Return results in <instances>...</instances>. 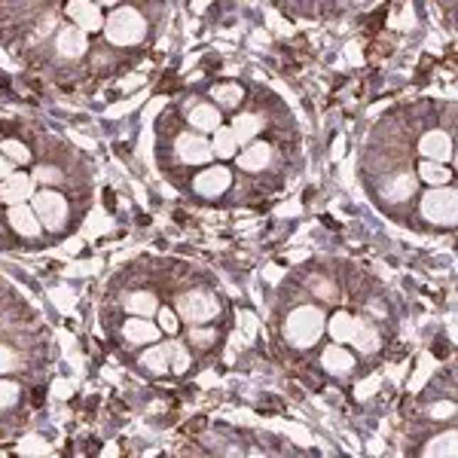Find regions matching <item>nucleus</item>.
<instances>
[{
    "label": "nucleus",
    "instance_id": "nucleus-1",
    "mask_svg": "<svg viewBox=\"0 0 458 458\" xmlns=\"http://www.w3.org/2000/svg\"><path fill=\"white\" fill-rule=\"evenodd\" d=\"M107 37L114 40V43H138L141 37H144V22H141V16L135 13V9H116L114 16H110L107 22Z\"/></svg>",
    "mask_w": 458,
    "mask_h": 458
},
{
    "label": "nucleus",
    "instance_id": "nucleus-2",
    "mask_svg": "<svg viewBox=\"0 0 458 458\" xmlns=\"http://www.w3.org/2000/svg\"><path fill=\"white\" fill-rule=\"evenodd\" d=\"M321 327H324L321 312H315V309H300V312L290 318L288 333H290V339L297 342V345H309L312 339H318V336H321Z\"/></svg>",
    "mask_w": 458,
    "mask_h": 458
},
{
    "label": "nucleus",
    "instance_id": "nucleus-3",
    "mask_svg": "<svg viewBox=\"0 0 458 458\" xmlns=\"http://www.w3.org/2000/svg\"><path fill=\"white\" fill-rule=\"evenodd\" d=\"M34 208H37V217L46 223V227H53V229H58L61 223H65V214H67V208H65V199L58 196V192H37L34 196Z\"/></svg>",
    "mask_w": 458,
    "mask_h": 458
},
{
    "label": "nucleus",
    "instance_id": "nucleus-4",
    "mask_svg": "<svg viewBox=\"0 0 458 458\" xmlns=\"http://www.w3.org/2000/svg\"><path fill=\"white\" fill-rule=\"evenodd\" d=\"M214 312H217V302H214L208 293H187V297L180 300V315L183 318H190L192 324L208 321Z\"/></svg>",
    "mask_w": 458,
    "mask_h": 458
},
{
    "label": "nucleus",
    "instance_id": "nucleus-5",
    "mask_svg": "<svg viewBox=\"0 0 458 458\" xmlns=\"http://www.w3.org/2000/svg\"><path fill=\"white\" fill-rule=\"evenodd\" d=\"M425 214L431 220H437V223H452V217H455V196L449 190L446 192H427L425 196Z\"/></svg>",
    "mask_w": 458,
    "mask_h": 458
},
{
    "label": "nucleus",
    "instance_id": "nucleus-6",
    "mask_svg": "<svg viewBox=\"0 0 458 458\" xmlns=\"http://www.w3.org/2000/svg\"><path fill=\"white\" fill-rule=\"evenodd\" d=\"M67 13L74 18V25H80L83 31H98L104 25L101 22V13H98V4H92V0H70Z\"/></svg>",
    "mask_w": 458,
    "mask_h": 458
},
{
    "label": "nucleus",
    "instance_id": "nucleus-7",
    "mask_svg": "<svg viewBox=\"0 0 458 458\" xmlns=\"http://www.w3.org/2000/svg\"><path fill=\"white\" fill-rule=\"evenodd\" d=\"M178 156L183 162H208L214 156V150L208 141H202L199 135H183L178 141Z\"/></svg>",
    "mask_w": 458,
    "mask_h": 458
},
{
    "label": "nucleus",
    "instance_id": "nucleus-8",
    "mask_svg": "<svg viewBox=\"0 0 458 458\" xmlns=\"http://www.w3.org/2000/svg\"><path fill=\"white\" fill-rule=\"evenodd\" d=\"M229 187V171L227 168H208L196 178V190L202 196H220Z\"/></svg>",
    "mask_w": 458,
    "mask_h": 458
},
{
    "label": "nucleus",
    "instance_id": "nucleus-9",
    "mask_svg": "<svg viewBox=\"0 0 458 458\" xmlns=\"http://www.w3.org/2000/svg\"><path fill=\"white\" fill-rule=\"evenodd\" d=\"M25 196H31V180L25 175H6L4 183H0V202L18 205Z\"/></svg>",
    "mask_w": 458,
    "mask_h": 458
},
{
    "label": "nucleus",
    "instance_id": "nucleus-10",
    "mask_svg": "<svg viewBox=\"0 0 458 458\" xmlns=\"http://www.w3.org/2000/svg\"><path fill=\"white\" fill-rule=\"evenodd\" d=\"M419 150L425 153L427 159H437V162L449 159V153H452V144H449V135H443V131H427V135L422 138V144H419Z\"/></svg>",
    "mask_w": 458,
    "mask_h": 458
},
{
    "label": "nucleus",
    "instance_id": "nucleus-11",
    "mask_svg": "<svg viewBox=\"0 0 458 458\" xmlns=\"http://www.w3.org/2000/svg\"><path fill=\"white\" fill-rule=\"evenodd\" d=\"M58 49H61V55H67V58L83 55V49H86V31L83 28H65L58 34Z\"/></svg>",
    "mask_w": 458,
    "mask_h": 458
},
{
    "label": "nucleus",
    "instance_id": "nucleus-12",
    "mask_svg": "<svg viewBox=\"0 0 458 458\" xmlns=\"http://www.w3.org/2000/svg\"><path fill=\"white\" fill-rule=\"evenodd\" d=\"M9 223H13V227L22 232V236H37V232H40V223L34 217V211L25 208L22 202H18V205H13V211H9Z\"/></svg>",
    "mask_w": 458,
    "mask_h": 458
},
{
    "label": "nucleus",
    "instance_id": "nucleus-13",
    "mask_svg": "<svg viewBox=\"0 0 458 458\" xmlns=\"http://www.w3.org/2000/svg\"><path fill=\"white\" fill-rule=\"evenodd\" d=\"M122 333H126L129 342H153V339L159 336V330L153 327V324H147L144 318H131V321H126Z\"/></svg>",
    "mask_w": 458,
    "mask_h": 458
},
{
    "label": "nucleus",
    "instance_id": "nucleus-14",
    "mask_svg": "<svg viewBox=\"0 0 458 458\" xmlns=\"http://www.w3.org/2000/svg\"><path fill=\"white\" fill-rule=\"evenodd\" d=\"M324 366L333 370V373H349L354 366V358L342 349V345H330V349L324 351Z\"/></svg>",
    "mask_w": 458,
    "mask_h": 458
},
{
    "label": "nucleus",
    "instance_id": "nucleus-15",
    "mask_svg": "<svg viewBox=\"0 0 458 458\" xmlns=\"http://www.w3.org/2000/svg\"><path fill=\"white\" fill-rule=\"evenodd\" d=\"M269 156H272V150H269V144H251L248 150L241 153V168H248V171H260L263 165L269 162Z\"/></svg>",
    "mask_w": 458,
    "mask_h": 458
},
{
    "label": "nucleus",
    "instance_id": "nucleus-16",
    "mask_svg": "<svg viewBox=\"0 0 458 458\" xmlns=\"http://www.w3.org/2000/svg\"><path fill=\"white\" fill-rule=\"evenodd\" d=\"M190 122H192V129H199V131H214V129H220V114L208 104H199L190 114Z\"/></svg>",
    "mask_w": 458,
    "mask_h": 458
},
{
    "label": "nucleus",
    "instance_id": "nucleus-17",
    "mask_svg": "<svg viewBox=\"0 0 458 458\" xmlns=\"http://www.w3.org/2000/svg\"><path fill=\"white\" fill-rule=\"evenodd\" d=\"M260 129H263V122H260L257 116H251V114L236 116V122H232V135H236L239 144H241V141H253Z\"/></svg>",
    "mask_w": 458,
    "mask_h": 458
},
{
    "label": "nucleus",
    "instance_id": "nucleus-18",
    "mask_svg": "<svg viewBox=\"0 0 458 458\" xmlns=\"http://www.w3.org/2000/svg\"><path fill=\"white\" fill-rule=\"evenodd\" d=\"M358 327H361V321H354L351 315H336V318L330 321V333L339 342H351L354 333H358Z\"/></svg>",
    "mask_w": 458,
    "mask_h": 458
},
{
    "label": "nucleus",
    "instance_id": "nucleus-19",
    "mask_svg": "<svg viewBox=\"0 0 458 458\" xmlns=\"http://www.w3.org/2000/svg\"><path fill=\"white\" fill-rule=\"evenodd\" d=\"M236 135H232V129H214V144L211 150L217 153V156L223 159H229V156H236Z\"/></svg>",
    "mask_w": 458,
    "mask_h": 458
},
{
    "label": "nucleus",
    "instance_id": "nucleus-20",
    "mask_svg": "<svg viewBox=\"0 0 458 458\" xmlns=\"http://www.w3.org/2000/svg\"><path fill=\"white\" fill-rule=\"evenodd\" d=\"M419 178L422 180H427V183H446L449 180V171H446V165L443 162H437V159H425L422 165H419Z\"/></svg>",
    "mask_w": 458,
    "mask_h": 458
},
{
    "label": "nucleus",
    "instance_id": "nucleus-21",
    "mask_svg": "<svg viewBox=\"0 0 458 458\" xmlns=\"http://www.w3.org/2000/svg\"><path fill=\"white\" fill-rule=\"evenodd\" d=\"M126 305H129V312L147 318V315L156 312V297H153V293H131V297L126 300Z\"/></svg>",
    "mask_w": 458,
    "mask_h": 458
},
{
    "label": "nucleus",
    "instance_id": "nucleus-22",
    "mask_svg": "<svg viewBox=\"0 0 458 458\" xmlns=\"http://www.w3.org/2000/svg\"><path fill=\"white\" fill-rule=\"evenodd\" d=\"M141 364H144L147 370H153V373H165V366H168V349H150V351H144Z\"/></svg>",
    "mask_w": 458,
    "mask_h": 458
},
{
    "label": "nucleus",
    "instance_id": "nucleus-23",
    "mask_svg": "<svg viewBox=\"0 0 458 458\" xmlns=\"http://www.w3.org/2000/svg\"><path fill=\"white\" fill-rule=\"evenodd\" d=\"M214 98H217L220 107H236L241 101V89L239 86H217L214 89Z\"/></svg>",
    "mask_w": 458,
    "mask_h": 458
},
{
    "label": "nucleus",
    "instance_id": "nucleus-24",
    "mask_svg": "<svg viewBox=\"0 0 458 458\" xmlns=\"http://www.w3.org/2000/svg\"><path fill=\"white\" fill-rule=\"evenodd\" d=\"M351 342H358V349H361V351H376V349H379V336H376L373 330H366L364 324L358 327V333H354V339H351Z\"/></svg>",
    "mask_w": 458,
    "mask_h": 458
},
{
    "label": "nucleus",
    "instance_id": "nucleus-25",
    "mask_svg": "<svg viewBox=\"0 0 458 458\" xmlns=\"http://www.w3.org/2000/svg\"><path fill=\"white\" fill-rule=\"evenodd\" d=\"M0 150H4L13 162H28L31 159V150L25 144H18V141H4V144H0Z\"/></svg>",
    "mask_w": 458,
    "mask_h": 458
},
{
    "label": "nucleus",
    "instance_id": "nucleus-26",
    "mask_svg": "<svg viewBox=\"0 0 458 458\" xmlns=\"http://www.w3.org/2000/svg\"><path fill=\"white\" fill-rule=\"evenodd\" d=\"M16 400H18V388H16V385L0 382V406H9V403H16Z\"/></svg>",
    "mask_w": 458,
    "mask_h": 458
},
{
    "label": "nucleus",
    "instance_id": "nucleus-27",
    "mask_svg": "<svg viewBox=\"0 0 458 458\" xmlns=\"http://www.w3.org/2000/svg\"><path fill=\"white\" fill-rule=\"evenodd\" d=\"M159 327L168 330V333H175V330H178V315L171 312V309H162V312H159Z\"/></svg>",
    "mask_w": 458,
    "mask_h": 458
},
{
    "label": "nucleus",
    "instance_id": "nucleus-28",
    "mask_svg": "<svg viewBox=\"0 0 458 458\" xmlns=\"http://www.w3.org/2000/svg\"><path fill=\"white\" fill-rule=\"evenodd\" d=\"M168 351L175 354V370H178V373H183V370H187V366H190V358H187V351H183L180 345H168Z\"/></svg>",
    "mask_w": 458,
    "mask_h": 458
},
{
    "label": "nucleus",
    "instance_id": "nucleus-29",
    "mask_svg": "<svg viewBox=\"0 0 458 458\" xmlns=\"http://www.w3.org/2000/svg\"><path fill=\"white\" fill-rule=\"evenodd\" d=\"M391 192H397L394 199H406V196L413 192V178H400V180H397L394 187H391Z\"/></svg>",
    "mask_w": 458,
    "mask_h": 458
},
{
    "label": "nucleus",
    "instance_id": "nucleus-30",
    "mask_svg": "<svg viewBox=\"0 0 458 458\" xmlns=\"http://www.w3.org/2000/svg\"><path fill=\"white\" fill-rule=\"evenodd\" d=\"M190 339L196 342V345H202V349H205V345H211V342H214V333H211V330H196V327H192Z\"/></svg>",
    "mask_w": 458,
    "mask_h": 458
},
{
    "label": "nucleus",
    "instance_id": "nucleus-31",
    "mask_svg": "<svg viewBox=\"0 0 458 458\" xmlns=\"http://www.w3.org/2000/svg\"><path fill=\"white\" fill-rule=\"evenodd\" d=\"M434 419H452V413H455V406L452 403H443V406H434Z\"/></svg>",
    "mask_w": 458,
    "mask_h": 458
},
{
    "label": "nucleus",
    "instance_id": "nucleus-32",
    "mask_svg": "<svg viewBox=\"0 0 458 458\" xmlns=\"http://www.w3.org/2000/svg\"><path fill=\"white\" fill-rule=\"evenodd\" d=\"M13 351L9 349H0V373H6V370H13Z\"/></svg>",
    "mask_w": 458,
    "mask_h": 458
},
{
    "label": "nucleus",
    "instance_id": "nucleus-33",
    "mask_svg": "<svg viewBox=\"0 0 458 458\" xmlns=\"http://www.w3.org/2000/svg\"><path fill=\"white\" fill-rule=\"evenodd\" d=\"M37 180H58V171L55 168H37Z\"/></svg>",
    "mask_w": 458,
    "mask_h": 458
},
{
    "label": "nucleus",
    "instance_id": "nucleus-34",
    "mask_svg": "<svg viewBox=\"0 0 458 458\" xmlns=\"http://www.w3.org/2000/svg\"><path fill=\"white\" fill-rule=\"evenodd\" d=\"M6 175H13V162L0 156V178H6Z\"/></svg>",
    "mask_w": 458,
    "mask_h": 458
},
{
    "label": "nucleus",
    "instance_id": "nucleus-35",
    "mask_svg": "<svg viewBox=\"0 0 458 458\" xmlns=\"http://www.w3.org/2000/svg\"><path fill=\"white\" fill-rule=\"evenodd\" d=\"M101 4H116V0H101Z\"/></svg>",
    "mask_w": 458,
    "mask_h": 458
}]
</instances>
